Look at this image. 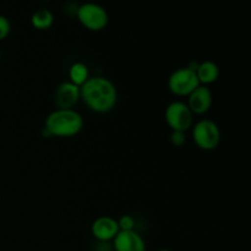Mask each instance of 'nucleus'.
<instances>
[{
    "instance_id": "39448f33",
    "label": "nucleus",
    "mask_w": 251,
    "mask_h": 251,
    "mask_svg": "<svg viewBox=\"0 0 251 251\" xmlns=\"http://www.w3.org/2000/svg\"><path fill=\"white\" fill-rule=\"evenodd\" d=\"M164 119L172 131L186 132L193 126L194 114L185 102L173 100L164 110Z\"/></svg>"
},
{
    "instance_id": "9d476101",
    "label": "nucleus",
    "mask_w": 251,
    "mask_h": 251,
    "mask_svg": "<svg viewBox=\"0 0 251 251\" xmlns=\"http://www.w3.org/2000/svg\"><path fill=\"white\" fill-rule=\"evenodd\" d=\"M80 100V87L70 81L61 82L54 93V103L59 109H74Z\"/></svg>"
},
{
    "instance_id": "2eb2a0df",
    "label": "nucleus",
    "mask_w": 251,
    "mask_h": 251,
    "mask_svg": "<svg viewBox=\"0 0 251 251\" xmlns=\"http://www.w3.org/2000/svg\"><path fill=\"white\" fill-rule=\"evenodd\" d=\"M11 32V24H10V20L7 19L4 15H0V42L4 41L5 38H7Z\"/></svg>"
},
{
    "instance_id": "6e6552de",
    "label": "nucleus",
    "mask_w": 251,
    "mask_h": 251,
    "mask_svg": "<svg viewBox=\"0 0 251 251\" xmlns=\"http://www.w3.org/2000/svg\"><path fill=\"white\" fill-rule=\"evenodd\" d=\"M91 233L97 242H112L119 233L118 221L110 216H100L93 221Z\"/></svg>"
},
{
    "instance_id": "0eeeda50",
    "label": "nucleus",
    "mask_w": 251,
    "mask_h": 251,
    "mask_svg": "<svg viewBox=\"0 0 251 251\" xmlns=\"http://www.w3.org/2000/svg\"><path fill=\"white\" fill-rule=\"evenodd\" d=\"M186 105L194 115H203L211 109L213 103L212 91L208 86H198L186 100Z\"/></svg>"
},
{
    "instance_id": "f257e3e1",
    "label": "nucleus",
    "mask_w": 251,
    "mask_h": 251,
    "mask_svg": "<svg viewBox=\"0 0 251 251\" xmlns=\"http://www.w3.org/2000/svg\"><path fill=\"white\" fill-rule=\"evenodd\" d=\"M80 100L90 110L103 114L114 109L118 102V91L109 78L90 76L80 87Z\"/></svg>"
},
{
    "instance_id": "f03ea898",
    "label": "nucleus",
    "mask_w": 251,
    "mask_h": 251,
    "mask_svg": "<svg viewBox=\"0 0 251 251\" xmlns=\"http://www.w3.org/2000/svg\"><path fill=\"white\" fill-rule=\"evenodd\" d=\"M83 117L81 113L74 109H59L55 108L49 113L44 122L43 129L50 137L68 139L80 134L83 129Z\"/></svg>"
},
{
    "instance_id": "ddd939ff",
    "label": "nucleus",
    "mask_w": 251,
    "mask_h": 251,
    "mask_svg": "<svg viewBox=\"0 0 251 251\" xmlns=\"http://www.w3.org/2000/svg\"><path fill=\"white\" fill-rule=\"evenodd\" d=\"M88 78H90V70L85 63L76 61L69 69V81L74 85L81 87Z\"/></svg>"
},
{
    "instance_id": "7ed1b4c3",
    "label": "nucleus",
    "mask_w": 251,
    "mask_h": 251,
    "mask_svg": "<svg viewBox=\"0 0 251 251\" xmlns=\"http://www.w3.org/2000/svg\"><path fill=\"white\" fill-rule=\"evenodd\" d=\"M76 17L86 29L92 32L103 31L109 22L107 10L102 5L92 1L81 4L76 10Z\"/></svg>"
},
{
    "instance_id": "a211bd4d",
    "label": "nucleus",
    "mask_w": 251,
    "mask_h": 251,
    "mask_svg": "<svg viewBox=\"0 0 251 251\" xmlns=\"http://www.w3.org/2000/svg\"><path fill=\"white\" fill-rule=\"evenodd\" d=\"M0 60H1V50H0Z\"/></svg>"
},
{
    "instance_id": "20e7f679",
    "label": "nucleus",
    "mask_w": 251,
    "mask_h": 251,
    "mask_svg": "<svg viewBox=\"0 0 251 251\" xmlns=\"http://www.w3.org/2000/svg\"><path fill=\"white\" fill-rule=\"evenodd\" d=\"M221 129L213 120L201 119L193 125V140L202 151H213L220 146Z\"/></svg>"
},
{
    "instance_id": "f8f14e48",
    "label": "nucleus",
    "mask_w": 251,
    "mask_h": 251,
    "mask_svg": "<svg viewBox=\"0 0 251 251\" xmlns=\"http://www.w3.org/2000/svg\"><path fill=\"white\" fill-rule=\"evenodd\" d=\"M54 24V15L48 9H39L31 16V25L38 31H47Z\"/></svg>"
},
{
    "instance_id": "f3484780",
    "label": "nucleus",
    "mask_w": 251,
    "mask_h": 251,
    "mask_svg": "<svg viewBox=\"0 0 251 251\" xmlns=\"http://www.w3.org/2000/svg\"><path fill=\"white\" fill-rule=\"evenodd\" d=\"M157 251H172V250H169V249H159V250H157Z\"/></svg>"
},
{
    "instance_id": "423d86ee",
    "label": "nucleus",
    "mask_w": 251,
    "mask_h": 251,
    "mask_svg": "<svg viewBox=\"0 0 251 251\" xmlns=\"http://www.w3.org/2000/svg\"><path fill=\"white\" fill-rule=\"evenodd\" d=\"M167 86L169 92L176 97H188L200 83L195 71L185 66L176 69L169 75Z\"/></svg>"
},
{
    "instance_id": "dca6fc26",
    "label": "nucleus",
    "mask_w": 251,
    "mask_h": 251,
    "mask_svg": "<svg viewBox=\"0 0 251 251\" xmlns=\"http://www.w3.org/2000/svg\"><path fill=\"white\" fill-rule=\"evenodd\" d=\"M169 141L173 146L181 147L186 144V135L183 131H172L169 136Z\"/></svg>"
},
{
    "instance_id": "9b49d317",
    "label": "nucleus",
    "mask_w": 251,
    "mask_h": 251,
    "mask_svg": "<svg viewBox=\"0 0 251 251\" xmlns=\"http://www.w3.org/2000/svg\"><path fill=\"white\" fill-rule=\"evenodd\" d=\"M196 76H198L199 83L202 86H210L215 83L220 77V68L215 61L205 60L199 63L196 69Z\"/></svg>"
},
{
    "instance_id": "6ab92c4d",
    "label": "nucleus",
    "mask_w": 251,
    "mask_h": 251,
    "mask_svg": "<svg viewBox=\"0 0 251 251\" xmlns=\"http://www.w3.org/2000/svg\"><path fill=\"white\" fill-rule=\"evenodd\" d=\"M44 1H48V0H44Z\"/></svg>"
},
{
    "instance_id": "1a4fd4ad",
    "label": "nucleus",
    "mask_w": 251,
    "mask_h": 251,
    "mask_svg": "<svg viewBox=\"0 0 251 251\" xmlns=\"http://www.w3.org/2000/svg\"><path fill=\"white\" fill-rule=\"evenodd\" d=\"M112 242L114 251H146V243L136 230H119Z\"/></svg>"
},
{
    "instance_id": "4468645a",
    "label": "nucleus",
    "mask_w": 251,
    "mask_h": 251,
    "mask_svg": "<svg viewBox=\"0 0 251 251\" xmlns=\"http://www.w3.org/2000/svg\"><path fill=\"white\" fill-rule=\"evenodd\" d=\"M118 221L119 230H135L136 221L131 215H123Z\"/></svg>"
}]
</instances>
